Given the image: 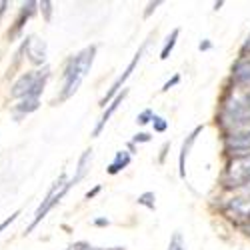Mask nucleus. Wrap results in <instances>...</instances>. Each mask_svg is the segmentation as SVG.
<instances>
[{"mask_svg": "<svg viewBox=\"0 0 250 250\" xmlns=\"http://www.w3.org/2000/svg\"><path fill=\"white\" fill-rule=\"evenodd\" d=\"M216 122L224 134L250 130V82H234L226 90Z\"/></svg>", "mask_w": 250, "mask_h": 250, "instance_id": "f257e3e1", "label": "nucleus"}, {"mask_svg": "<svg viewBox=\"0 0 250 250\" xmlns=\"http://www.w3.org/2000/svg\"><path fill=\"white\" fill-rule=\"evenodd\" d=\"M94 56H96V46H86L84 50H80L76 56H72L68 60V64L64 68V74H62V92L58 100H66L70 98L82 84V80L86 78V74L90 72L92 64H94Z\"/></svg>", "mask_w": 250, "mask_h": 250, "instance_id": "f03ea898", "label": "nucleus"}, {"mask_svg": "<svg viewBox=\"0 0 250 250\" xmlns=\"http://www.w3.org/2000/svg\"><path fill=\"white\" fill-rule=\"evenodd\" d=\"M220 182L226 190H242L250 186V154L228 160Z\"/></svg>", "mask_w": 250, "mask_h": 250, "instance_id": "7ed1b4c3", "label": "nucleus"}, {"mask_svg": "<svg viewBox=\"0 0 250 250\" xmlns=\"http://www.w3.org/2000/svg\"><path fill=\"white\" fill-rule=\"evenodd\" d=\"M50 76V70L44 66L42 70H32V72H26L22 74L12 86V96L14 98H24V96H34V98H40L44 90V84Z\"/></svg>", "mask_w": 250, "mask_h": 250, "instance_id": "20e7f679", "label": "nucleus"}, {"mask_svg": "<svg viewBox=\"0 0 250 250\" xmlns=\"http://www.w3.org/2000/svg\"><path fill=\"white\" fill-rule=\"evenodd\" d=\"M72 186H74V184H72L70 180H66V174H60V176H58V180L52 184V188L48 190V194H46V198L42 200V204L38 206V210H36V214H34V220H32V224L28 226V232L34 230L36 224L42 220L62 198L66 196V192L72 188Z\"/></svg>", "mask_w": 250, "mask_h": 250, "instance_id": "39448f33", "label": "nucleus"}, {"mask_svg": "<svg viewBox=\"0 0 250 250\" xmlns=\"http://www.w3.org/2000/svg\"><path fill=\"white\" fill-rule=\"evenodd\" d=\"M220 210L228 220L234 222V224H242V226L248 224L250 222V186L242 188V194L226 200Z\"/></svg>", "mask_w": 250, "mask_h": 250, "instance_id": "423d86ee", "label": "nucleus"}, {"mask_svg": "<svg viewBox=\"0 0 250 250\" xmlns=\"http://www.w3.org/2000/svg\"><path fill=\"white\" fill-rule=\"evenodd\" d=\"M144 50H146V42H144V44H142V46L138 48V52H136V54L132 56V60L128 62V66L124 68V72H122V74H120V76H118V78L114 80V84L110 86V90L106 92V96H104V98L100 100V106H102V108L106 106V104H110V102H112V100H114V98H116V96H118V94L122 92L120 88H124V82H126V80H128V78L132 76V72H134V68L138 66V62H140V58H142Z\"/></svg>", "mask_w": 250, "mask_h": 250, "instance_id": "0eeeda50", "label": "nucleus"}, {"mask_svg": "<svg viewBox=\"0 0 250 250\" xmlns=\"http://www.w3.org/2000/svg\"><path fill=\"white\" fill-rule=\"evenodd\" d=\"M224 150L232 158L250 154V130L224 134Z\"/></svg>", "mask_w": 250, "mask_h": 250, "instance_id": "6e6552de", "label": "nucleus"}, {"mask_svg": "<svg viewBox=\"0 0 250 250\" xmlns=\"http://www.w3.org/2000/svg\"><path fill=\"white\" fill-rule=\"evenodd\" d=\"M128 96V88H122V92L108 104V106H106V110H104L102 112V116H100V120H98V124H96V126H94V130H92V136H100V132L104 130V126H106V124H108V120L112 118V114L118 110V106H120V104L124 102V98H126Z\"/></svg>", "mask_w": 250, "mask_h": 250, "instance_id": "1a4fd4ad", "label": "nucleus"}, {"mask_svg": "<svg viewBox=\"0 0 250 250\" xmlns=\"http://www.w3.org/2000/svg\"><path fill=\"white\" fill-rule=\"evenodd\" d=\"M26 54H28V60L32 62V64H42V62L46 60V42L44 40H40L36 36H30L26 38Z\"/></svg>", "mask_w": 250, "mask_h": 250, "instance_id": "9d476101", "label": "nucleus"}, {"mask_svg": "<svg viewBox=\"0 0 250 250\" xmlns=\"http://www.w3.org/2000/svg\"><path fill=\"white\" fill-rule=\"evenodd\" d=\"M202 128H204V126H196L188 136H186V140L182 142V146H180V154H178V176H180V178L186 176V158H188L192 144L196 142V138H198V134L202 132Z\"/></svg>", "mask_w": 250, "mask_h": 250, "instance_id": "9b49d317", "label": "nucleus"}, {"mask_svg": "<svg viewBox=\"0 0 250 250\" xmlns=\"http://www.w3.org/2000/svg\"><path fill=\"white\" fill-rule=\"evenodd\" d=\"M130 160H132V152H128V150H118V152L114 154V160L108 164V174L114 176V174L122 172L124 168H128Z\"/></svg>", "mask_w": 250, "mask_h": 250, "instance_id": "f8f14e48", "label": "nucleus"}, {"mask_svg": "<svg viewBox=\"0 0 250 250\" xmlns=\"http://www.w3.org/2000/svg\"><path fill=\"white\" fill-rule=\"evenodd\" d=\"M234 82H250V56H240L232 66Z\"/></svg>", "mask_w": 250, "mask_h": 250, "instance_id": "ddd939ff", "label": "nucleus"}, {"mask_svg": "<svg viewBox=\"0 0 250 250\" xmlns=\"http://www.w3.org/2000/svg\"><path fill=\"white\" fill-rule=\"evenodd\" d=\"M90 162H92V150L88 148V150H84L82 152V156H80V160H78V168H76V176L70 180L72 184H76V182H80L82 178L86 176V172H88V168H90Z\"/></svg>", "mask_w": 250, "mask_h": 250, "instance_id": "4468645a", "label": "nucleus"}, {"mask_svg": "<svg viewBox=\"0 0 250 250\" xmlns=\"http://www.w3.org/2000/svg\"><path fill=\"white\" fill-rule=\"evenodd\" d=\"M38 104H40V98L24 96V98H20V104H16V112L18 114H30L38 108Z\"/></svg>", "mask_w": 250, "mask_h": 250, "instance_id": "2eb2a0df", "label": "nucleus"}, {"mask_svg": "<svg viewBox=\"0 0 250 250\" xmlns=\"http://www.w3.org/2000/svg\"><path fill=\"white\" fill-rule=\"evenodd\" d=\"M178 34H180V30H178V28H174V30L170 32V36L166 38V42H164V46H162V50H160V60H166V58L170 56V52H172V50H174V46H176Z\"/></svg>", "mask_w": 250, "mask_h": 250, "instance_id": "dca6fc26", "label": "nucleus"}, {"mask_svg": "<svg viewBox=\"0 0 250 250\" xmlns=\"http://www.w3.org/2000/svg\"><path fill=\"white\" fill-rule=\"evenodd\" d=\"M136 202L140 204V206H146L148 208V210H154V208H156V194L154 192H142L138 198H136Z\"/></svg>", "mask_w": 250, "mask_h": 250, "instance_id": "f3484780", "label": "nucleus"}, {"mask_svg": "<svg viewBox=\"0 0 250 250\" xmlns=\"http://www.w3.org/2000/svg\"><path fill=\"white\" fill-rule=\"evenodd\" d=\"M168 250H186L180 232H174V234H172V238H170V242H168Z\"/></svg>", "mask_w": 250, "mask_h": 250, "instance_id": "a211bd4d", "label": "nucleus"}, {"mask_svg": "<svg viewBox=\"0 0 250 250\" xmlns=\"http://www.w3.org/2000/svg\"><path fill=\"white\" fill-rule=\"evenodd\" d=\"M152 126H154V132H166V128H168V122H166V118L154 114V118H152Z\"/></svg>", "mask_w": 250, "mask_h": 250, "instance_id": "6ab92c4d", "label": "nucleus"}, {"mask_svg": "<svg viewBox=\"0 0 250 250\" xmlns=\"http://www.w3.org/2000/svg\"><path fill=\"white\" fill-rule=\"evenodd\" d=\"M152 118H154V112H152L150 108H146V110H142V112L136 116V122L140 124V126H144V124L152 122Z\"/></svg>", "mask_w": 250, "mask_h": 250, "instance_id": "aec40b11", "label": "nucleus"}, {"mask_svg": "<svg viewBox=\"0 0 250 250\" xmlns=\"http://www.w3.org/2000/svg\"><path fill=\"white\" fill-rule=\"evenodd\" d=\"M150 134L148 132H138V134H134V138H132V144H146V142H150Z\"/></svg>", "mask_w": 250, "mask_h": 250, "instance_id": "412c9836", "label": "nucleus"}, {"mask_svg": "<svg viewBox=\"0 0 250 250\" xmlns=\"http://www.w3.org/2000/svg\"><path fill=\"white\" fill-rule=\"evenodd\" d=\"M178 82H180V74H174V76H172V78H170V80L162 86V92H168L172 86H176V84H178Z\"/></svg>", "mask_w": 250, "mask_h": 250, "instance_id": "4be33fe9", "label": "nucleus"}, {"mask_svg": "<svg viewBox=\"0 0 250 250\" xmlns=\"http://www.w3.org/2000/svg\"><path fill=\"white\" fill-rule=\"evenodd\" d=\"M40 8H42V12H44V18L46 20H50V14H52V2H48V0H44L42 4H38Z\"/></svg>", "mask_w": 250, "mask_h": 250, "instance_id": "5701e85b", "label": "nucleus"}, {"mask_svg": "<svg viewBox=\"0 0 250 250\" xmlns=\"http://www.w3.org/2000/svg\"><path fill=\"white\" fill-rule=\"evenodd\" d=\"M160 4H162L160 0H156V2H148L146 10H144V18H148V16H150V14H152V12H154V10H156V8L160 6Z\"/></svg>", "mask_w": 250, "mask_h": 250, "instance_id": "b1692460", "label": "nucleus"}, {"mask_svg": "<svg viewBox=\"0 0 250 250\" xmlns=\"http://www.w3.org/2000/svg\"><path fill=\"white\" fill-rule=\"evenodd\" d=\"M18 214H20V212H14V214H12V216H8V218H6V220H4V222H2V224H0V232H2V230H4V228H6V226H8V224H10V222H14V220H16V216H18Z\"/></svg>", "mask_w": 250, "mask_h": 250, "instance_id": "393cba45", "label": "nucleus"}, {"mask_svg": "<svg viewBox=\"0 0 250 250\" xmlns=\"http://www.w3.org/2000/svg\"><path fill=\"white\" fill-rule=\"evenodd\" d=\"M210 48H212V42H210V40H202V42L198 44V50H200V52L210 50Z\"/></svg>", "mask_w": 250, "mask_h": 250, "instance_id": "a878e982", "label": "nucleus"}, {"mask_svg": "<svg viewBox=\"0 0 250 250\" xmlns=\"http://www.w3.org/2000/svg\"><path fill=\"white\" fill-rule=\"evenodd\" d=\"M242 52H244L246 56H250V36L246 38V42H244V46H242Z\"/></svg>", "mask_w": 250, "mask_h": 250, "instance_id": "bb28decb", "label": "nucleus"}, {"mask_svg": "<svg viewBox=\"0 0 250 250\" xmlns=\"http://www.w3.org/2000/svg\"><path fill=\"white\" fill-rule=\"evenodd\" d=\"M94 224H96V226H108L110 222H108V218H96Z\"/></svg>", "mask_w": 250, "mask_h": 250, "instance_id": "cd10ccee", "label": "nucleus"}, {"mask_svg": "<svg viewBox=\"0 0 250 250\" xmlns=\"http://www.w3.org/2000/svg\"><path fill=\"white\" fill-rule=\"evenodd\" d=\"M98 192H100V186H96V188H92V190H88V192H86V198L90 200V198H92V196H96Z\"/></svg>", "mask_w": 250, "mask_h": 250, "instance_id": "c85d7f7f", "label": "nucleus"}, {"mask_svg": "<svg viewBox=\"0 0 250 250\" xmlns=\"http://www.w3.org/2000/svg\"><path fill=\"white\" fill-rule=\"evenodd\" d=\"M166 150H168V142H166V144H164V146H162V154H160V162H164V154H166Z\"/></svg>", "mask_w": 250, "mask_h": 250, "instance_id": "c756f323", "label": "nucleus"}]
</instances>
